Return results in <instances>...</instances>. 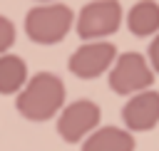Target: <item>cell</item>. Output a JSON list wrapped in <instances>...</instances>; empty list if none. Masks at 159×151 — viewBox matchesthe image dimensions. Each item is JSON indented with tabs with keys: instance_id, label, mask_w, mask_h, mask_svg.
Returning <instances> with one entry per match:
<instances>
[{
	"instance_id": "5",
	"label": "cell",
	"mask_w": 159,
	"mask_h": 151,
	"mask_svg": "<svg viewBox=\"0 0 159 151\" xmlns=\"http://www.w3.org/2000/svg\"><path fill=\"white\" fill-rule=\"evenodd\" d=\"M102 119L99 104H94L92 99H77L72 104H67L60 111L57 119V134L67 141V144H77L80 139H87L97 124Z\"/></svg>"
},
{
	"instance_id": "11",
	"label": "cell",
	"mask_w": 159,
	"mask_h": 151,
	"mask_svg": "<svg viewBox=\"0 0 159 151\" xmlns=\"http://www.w3.org/2000/svg\"><path fill=\"white\" fill-rule=\"evenodd\" d=\"M15 42V25L10 17L0 15V54H5Z\"/></svg>"
},
{
	"instance_id": "12",
	"label": "cell",
	"mask_w": 159,
	"mask_h": 151,
	"mask_svg": "<svg viewBox=\"0 0 159 151\" xmlns=\"http://www.w3.org/2000/svg\"><path fill=\"white\" fill-rule=\"evenodd\" d=\"M149 67H152V72H159V32L154 35V40L149 42Z\"/></svg>"
},
{
	"instance_id": "1",
	"label": "cell",
	"mask_w": 159,
	"mask_h": 151,
	"mask_svg": "<svg viewBox=\"0 0 159 151\" xmlns=\"http://www.w3.org/2000/svg\"><path fill=\"white\" fill-rule=\"evenodd\" d=\"M65 104V84L55 72H37L25 82L15 99V109L27 121H47Z\"/></svg>"
},
{
	"instance_id": "8",
	"label": "cell",
	"mask_w": 159,
	"mask_h": 151,
	"mask_svg": "<svg viewBox=\"0 0 159 151\" xmlns=\"http://www.w3.org/2000/svg\"><path fill=\"white\" fill-rule=\"evenodd\" d=\"M82 151H134V139L127 129L102 126L84 139Z\"/></svg>"
},
{
	"instance_id": "7",
	"label": "cell",
	"mask_w": 159,
	"mask_h": 151,
	"mask_svg": "<svg viewBox=\"0 0 159 151\" xmlns=\"http://www.w3.org/2000/svg\"><path fill=\"white\" fill-rule=\"evenodd\" d=\"M122 119L132 131H149L159 124V92L144 89L132 94L122 106Z\"/></svg>"
},
{
	"instance_id": "9",
	"label": "cell",
	"mask_w": 159,
	"mask_h": 151,
	"mask_svg": "<svg viewBox=\"0 0 159 151\" xmlns=\"http://www.w3.org/2000/svg\"><path fill=\"white\" fill-rule=\"evenodd\" d=\"M127 27L137 37H149L159 32V2L157 0H139L132 5L127 15Z\"/></svg>"
},
{
	"instance_id": "6",
	"label": "cell",
	"mask_w": 159,
	"mask_h": 151,
	"mask_svg": "<svg viewBox=\"0 0 159 151\" xmlns=\"http://www.w3.org/2000/svg\"><path fill=\"white\" fill-rule=\"evenodd\" d=\"M117 59V47L112 42H104V40H94V42H84L80 45L70 59H67V67L75 77L80 79H94L99 77L102 72H107L112 67V62Z\"/></svg>"
},
{
	"instance_id": "4",
	"label": "cell",
	"mask_w": 159,
	"mask_h": 151,
	"mask_svg": "<svg viewBox=\"0 0 159 151\" xmlns=\"http://www.w3.org/2000/svg\"><path fill=\"white\" fill-rule=\"evenodd\" d=\"M122 22V5L119 0H92L80 10L77 17V35L82 40H99L114 35Z\"/></svg>"
},
{
	"instance_id": "13",
	"label": "cell",
	"mask_w": 159,
	"mask_h": 151,
	"mask_svg": "<svg viewBox=\"0 0 159 151\" xmlns=\"http://www.w3.org/2000/svg\"><path fill=\"white\" fill-rule=\"evenodd\" d=\"M42 2H50V0H40V5H42Z\"/></svg>"
},
{
	"instance_id": "10",
	"label": "cell",
	"mask_w": 159,
	"mask_h": 151,
	"mask_svg": "<svg viewBox=\"0 0 159 151\" xmlns=\"http://www.w3.org/2000/svg\"><path fill=\"white\" fill-rule=\"evenodd\" d=\"M27 82V64L20 54H0V94H15Z\"/></svg>"
},
{
	"instance_id": "3",
	"label": "cell",
	"mask_w": 159,
	"mask_h": 151,
	"mask_svg": "<svg viewBox=\"0 0 159 151\" xmlns=\"http://www.w3.org/2000/svg\"><path fill=\"white\" fill-rule=\"evenodd\" d=\"M154 72L139 52H122L109 67V89L117 94H137L149 89Z\"/></svg>"
},
{
	"instance_id": "2",
	"label": "cell",
	"mask_w": 159,
	"mask_h": 151,
	"mask_svg": "<svg viewBox=\"0 0 159 151\" xmlns=\"http://www.w3.org/2000/svg\"><path fill=\"white\" fill-rule=\"evenodd\" d=\"M75 22V12L65 2H42L27 10L25 15V32L37 45H55L60 42Z\"/></svg>"
}]
</instances>
